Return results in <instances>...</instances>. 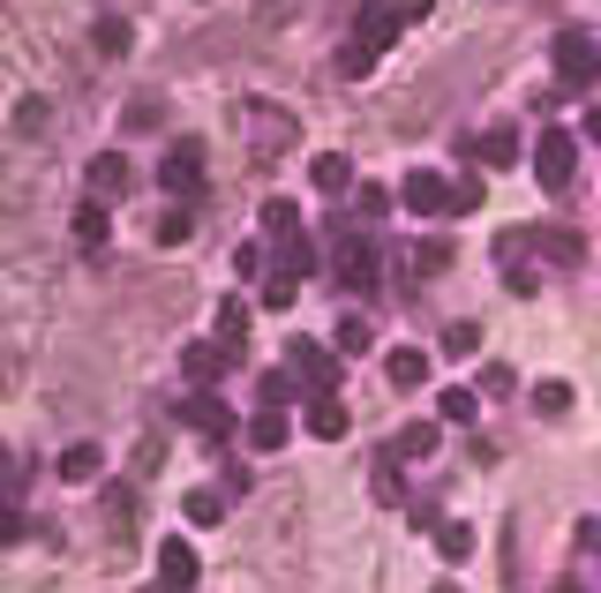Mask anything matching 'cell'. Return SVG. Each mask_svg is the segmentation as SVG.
<instances>
[{
  "instance_id": "1",
  "label": "cell",
  "mask_w": 601,
  "mask_h": 593,
  "mask_svg": "<svg viewBox=\"0 0 601 593\" xmlns=\"http://www.w3.org/2000/svg\"><path fill=\"white\" fill-rule=\"evenodd\" d=\"M534 180H542L549 196H571V180H579V135H571V128H542V143H534Z\"/></svg>"
},
{
  "instance_id": "2",
  "label": "cell",
  "mask_w": 601,
  "mask_h": 593,
  "mask_svg": "<svg viewBox=\"0 0 601 593\" xmlns=\"http://www.w3.org/2000/svg\"><path fill=\"white\" fill-rule=\"evenodd\" d=\"M549 61H557V84H564V90H594V76H601V45H594V31H564Z\"/></svg>"
},
{
  "instance_id": "3",
  "label": "cell",
  "mask_w": 601,
  "mask_h": 593,
  "mask_svg": "<svg viewBox=\"0 0 601 593\" xmlns=\"http://www.w3.org/2000/svg\"><path fill=\"white\" fill-rule=\"evenodd\" d=\"M331 278H339L346 294H369V286L384 278V249H376V241H346V249L331 255Z\"/></svg>"
},
{
  "instance_id": "4",
  "label": "cell",
  "mask_w": 601,
  "mask_h": 593,
  "mask_svg": "<svg viewBox=\"0 0 601 593\" xmlns=\"http://www.w3.org/2000/svg\"><path fill=\"white\" fill-rule=\"evenodd\" d=\"M398 204H406V211H422V218H436L444 204H451V180H444L436 166H414L406 180H398Z\"/></svg>"
},
{
  "instance_id": "5",
  "label": "cell",
  "mask_w": 601,
  "mask_h": 593,
  "mask_svg": "<svg viewBox=\"0 0 601 593\" xmlns=\"http://www.w3.org/2000/svg\"><path fill=\"white\" fill-rule=\"evenodd\" d=\"M286 361H294V376L308 383L316 398H331V391H339V361H331L316 339H294V353H286Z\"/></svg>"
},
{
  "instance_id": "6",
  "label": "cell",
  "mask_w": 601,
  "mask_h": 593,
  "mask_svg": "<svg viewBox=\"0 0 601 593\" xmlns=\"http://www.w3.org/2000/svg\"><path fill=\"white\" fill-rule=\"evenodd\" d=\"M159 188H173V196H196V188H204V143H173L166 166H159Z\"/></svg>"
},
{
  "instance_id": "7",
  "label": "cell",
  "mask_w": 601,
  "mask_h": 593,
  "mask_svg": "<svg viewBox=\"0 0 601 593\" xmlns=\"http://www.w3.org/2000/svg\"><path fill=\"white\" fill-rule=\"evenodd\" d=\"M196 579H204L196 549H188V541H159V586L166 593H196Z\"/></svg>"
},
{
  "instance_id": "8",
  "label": "cell",
  "mask_w": 601,
  "mask_h": 593,
  "mask_svg": "<svg viewBox=\"0 0 601 593\" xmlns=\"http://www.w3.org/2000/svg\"><path fill=\"white\" fill-rule=\"evenodd\" d=\"M518 241L542 249L549 263H579V233H564V226H518Z\"/></svg>"
},
{
  "instance_id": "9",
  "label": "cell",
  "mask_w": 601,
  "mask_h": 593,
  "mask_svg": "<svg viewBox=\"0 0 601 593\" xmlns=\"http://www.w3.org/2000/svg\"><path fill=\"white\" fill-rule=\"evenodd\" d=\"M436 443H444V436H436V421H398L391 459H398V466H406V459H436Z\"/></svg>"
},
{
  "instance_id": "10",
  "label": "cell",
  "mask_w": 601,
  "mask_h": 593,
  "mask_svg": "<svg viewBox=\"0 0 601 593\" xmlns=\"http://www.w3.org/2000/svg\"><path fill=\"white\" fill-rule=\"evenodd\" d=\"M271 263H278V278H308V271H316V241H308V233H286V241H271Z\"/></svg>"
},
{
  "instance_id": "11",
  "label": "cell",
  "mask_w": 601,
  "mask_h": 593,
  "mask_svg": "<svg viewBox=\"0 0 601 593\" xmlns=\"http://www.w3.org/2000/svg\"><path fill=\"white\" fill-rule=\"evenodd\" d=\"M294 135H300V121L286 106H256V143L263 151H294Z\"/></svg>"
},
{
  "instance_id": "12",
  "label": "cell",
  "mask_w": 601,
  "mask_h": 593,
  "mask_svg": "<svg viewBox=\"0 0 601 593\" xmlns=\"http://www.w3.org/2000/svg\"><path fill=\"white\" fill-rule=\"evenodd\" d=\"M84 180H90V196L106 204V196H121V188H129V158H121V151H98Z\"/></svg>"
},
{
  "instance_id": "13",
  "label": "cell",
  "mask_w": 601,
  "mask_h": 593,
  "mask_svg": "<svg viewBox=\"0 0 601 593\" xmlns=\"http://www.w3.org/2000/svg\"><path fill=\"white\" fill-rule=\"evenodd\" d=\"M384 376L398 383V391H422V383H429V353H422V345H391Z\"/></svg>"
},
{
  "instance_id": "14",
  "label": "cell",
  "mask_w": 601,
  "mask_h": 593,
  "mask_svg": "<svg viewBox=\"0 0 601 593\" xmlns=\"http://www.w3.org/2000/svg\"><path fill=\"white\" fill-rule=\"evenodd\" d=\"M226 361H233V345H188V353H181L188 383H211V391H218V376H226Z\"/></svg>"
},
{
  "instance_id": "15",
  "label": "cell",
  "mask_w": 601,
  "mask_h": 593,
  "mask_svg": "<svg viewBox=\"0 0 601 593\" xmlns=\"http://www.w3.org/2000/svg\"><path fill=\"white\" fill-rule=\"evenodd\" d=\"M286 436H294L286 406H263L256 421H249V451H286Z\"/></svg>"
},
{
  "instance_id": "16",
  "label": "cell",
  "mask_w": 601,
  "mask_h": 593,
  "mask_svg": "<svg viewBox=\"0 0 601 593\" xmlns=\"http://www.w3.org/2000/svg\"><path fill=\"white\" fill-rule=\"evenodd\" d=\"M308 180H316V188H324V196H331V204H339L346 188H353V158H346V151H324V158H316V166H308Z\"/></svg>"
},
{
  "instance_id": "17",
  "label": "cell",
  "mask_w": 601,
  "mask_h": 593,
  "mask_svg": "<svg viewBox=\"0 0 601 593\" xmlns=\"http://www.w3.org/2000/svg\"><path fill=\"white\" fill-rule=\"evenodd\" d=\"M473 158H481V166H518V128H489V135H473Z\"/></svg>"
},
{
  "instance_id": "18",
  "label": "cell",
  "mask_w": 601,
  "mask_h": 593,
  "mask_svg": "<svg viewBox=\"0 0 601 593\" xmlns=\"http://www.w3.org/2000/svg\"><path fill=\"white\" fill-rule=\"evenodd\" d=\"M300 428H308L316 443H339V436H346V406H339V398H308V421H300Z\"/></svg>"
},
{
  "instance_id": "19",
  "label": "cell",
  "mask_w": 601,
  "mask_h": 593,
  "mask_svg": "<svg viewBox=\"0 0 601 593\" xmlns=\"http://www.w3.org/2000/svg\"><path fill=\"white\" fill-rule=\"evenodd\" d=\"M98 473H106V451H98V443H68V451H61V481L84 488V481H98Z\"/></svg>"
},
{
  "instance_id": "20",
  "label": "cell",
  "mask_w": 601,
  "mask_h": 593,
  "mask_svg": "<svg viewBox=\"0 0 601 593\" xmlns=\"http://www.w3.org/2000/svg\"><path fill=\"white\" fill-rule=\"evenodd\" d=\"M369 496H376V504H406V473H398V459H391V451H384V459H376V466H369Z\"/></svg>"
},
{
  "instance_id": "21",
  "label": "cell",
  "mask_w": 601,
  "mask_h": 593,
  "mask_svg": "<svg viewBox=\"0 0 601 593\" xmlns=\"http://www.w3.org/2000/svg\"><path fill=\"white\" fill-rule=\"evenodd\" d=\"M436 556H444V563H467L473 556V526L467 518H436Z\"/></svg>"
},
{
  "instance_id": "22",
  "label": "cell",
  "mask_w": 601,
  "mask_h": 593,
  "mask_svg": "<svg viewBox=\"0 0 601 593\" xmlns=\"http://www.w3.org/2000/svg\"><path fill=\"white\" fill-rule=\"evenodd\" d=\"M436 414H444V421H451V428H467L473 414H481V391H459V383H451V391L436 398Z\"/></svg>"
},
{
  "instance_id": "23",
  "label": "cell",
  "mask_w": 601,
  "mask_h": 593,
  "mask_svg": "<svg viewBox=\"0 0 601 593\" xmlns=\"http://www.w3.org/2000/svg\"><path fill=\"white\" fill-rule=\"evenodd\" d=\"M106 233H113V226H106V204L90 196L84 211H76V241H84V249H106Z\"/></svg>"
},
{
  "instance_id": "24",
  "label": "cell",
  "mask_w": 601,
  "mask_h": 593,
  "mask_svg": "<svg viewBox=\"0 0 601 593\" xmlns=\"http://www.w3.org/2000/svg\"><path fill=\"white\" fill-rule=\"evenodd\" d=\"M256 398H263V406H294V398H300V376H286V369H263Z\"/></svg>"
},
{
  "instance_id": "25",
  "label": "cell",
  "mask_w": 601,
  "mask_h": 593,
  "mask_svg": "<svg viewBox=\"0 0 601 593\" xmlns=\"http://www.w3.org/2000/svg\"><path fill=\"white\" fill-rule=\"evenodd\" d=\"M249 339V300H218V345Z\"/></svg>"
},
{
  "instance_id": "26",
  "label": "cell",
  "mask_w": 601,
  "mask_h": 593,
  "mask_svg": "<svg viewBox=\"0 0 601 593\" xmlns=\"http://www.w3.org/2000/svg\"><path fill=\"white\" fill-rule=\"evenodd\" d=\"M196 428H204V443H226V436H233V414H226V406H218V398H204V406H196Z\"/></svg>"
},
{
  "instance_id": "27",
  "label": "cell",
  "mask_w": 601,
  "mask_h": 593,
  "mask_svg": "<svg viewBox=\"0 0 601 593\" xmlns=\"http://www.w3.org/2000/svg\"><path fill=\"white\" fill-rule=\"evenodd\" d=\"M534 414H542V421H557V414H571V383H534Z\"/></svg>"
},
{
  "instance_id": "28",
  "label": "cell",
  "mask_w": 601,
  "mask_h": 593,
  "mask_svg": "<svg viewBox=\"0 0 601 593\" xmlns=\"http://www.w3.org/2000/svg\"><path fill=\"white\" fill-rule=\"evenodd\" d=\"M90 39H98V53H113V61H121V53L135 45V31L121 23V15H98V31H90Z\"/></svg>"
},
{
  "instance_id": "29",
  "label": "cell",
  "mask_w": 601,
  "mask_h": 593,
  "mask_svg": "<svg viewBox=\"0 0 601 593\" xmlns=\"http://www.w3.org/2000/svg\"><path fill=\"white\" fill-rule=\"evenodd\" d=\"M263 233H271V241H286V233H300V211L286 204V196H271V204H263Z\"/></svg>"
},
{
  "instance_id": "30",
  "label": "cell",
  "mask_w": 601,
  "mask_h": 593,
  "mask_svg": "<svg viewBox=\"0 0 601 593\" xmlns=\"http://www.w3.org/2000/svg\"><path fill=\"white\" fill-rule=\"evenodd\" d=\"M331 345H339V353H369V345H376L369 316H346V323H339V339H331Z\"/></svg>"
},
{
  "instance_id": "31",
  "label": "cell",
  "mask_w": 601,
  "mask_h": 593,
  "mask_svg": "<svg viewBox=\"0 0 601 593\" xmlns=\"http://www.w3.org/2000/svg\"><path fill=\"white\" fill-rule=\"evenodd\" d=\"M218 518H226V496H218V488H196V496H188V526H218Z\"/></svg>"
},
{
  "instance_id": "32",
  "label": "cell",
  "mask_w": 601,
  "mask_h": 593,
  "mask_svg": "<svg viewBox=\"0 0 601 593\" xmlns=\"http://www.w3.org/2000/svg\"><path fill=\"white\" fill-rule=\"evenodd\" d=\"M444 211H451V218L481 211V180H473V173H459V180H451V204H444Z\"/></svg>"
},
{
  "instance_id": "33",
  "label": "cell",
  "mask_w": 601,
  "mask_h": 593,
  "mask_svg": "<svg viewBox=\"0 0 601 593\" xmlns=\"http://www.w3.org/2000/svg\"><path fill=\"white\" fill-rule=\"evenodd\" d=\"M369 68H376V53H369V45H353V39H346V45H339V76H353V84H361Z\"/></svg>"
},
{
  "instance_id": "34",
  "label": "cell",
  "mask_w": 601,
  "mask_h": 593,
  "mask_svg": "<svg viewBox=\"0 0 601 593\" xmlns=\"http://www.w3.org/2000/svg\"><path fill=\"white\" fill-rule=\"evenodd\" d=\"M473 345H481V323H444V353H459V361H467Z\"/></svg>"
},
{
  "instance_id": "35",
  "label": "cell",
  "mask_w": 601,
  "mask_h": 593,
  "mask_svg": "<svg viewBox=\"0 0 601 593\" xmlns=\"http://www.w3.org/2000/svg\"><path fill=\"white\" fill-rule=\"evenodd\" d=\"M444 263H451V249H444V241H414V271H422V278H436Z\"/></svg>"
},
{
  "instance_id": "36",
  "label": "cell",
  "mask_w": 601,
  "mask_h": 593,
  "mask_svg": "<svg viewBox=\"0 0 601 593\" xmlns=\"http://www.w3.org/2000/svg\"><path fill=\"white\" fill-rule=\"evenodd\" d=\"M294 286H300V278H278V271H263V308H294Z\"/></svg>"
},
{
  "instance_id": "37",
  "label": "cell",
  "mask_w": 601,
  "mask_h": 593,
  "mask_svg": "<svg viewBox=\"0 0 601 593\" xmlns=\"http://www.w3.org/2000/svg\"><path fill=\"white\" fill-rule=\"evenodd\" d=\"M151 233H159L166 249H181V241H188V211H159V226H151Z\"/></svg>"
},
{
  "instance_id": "38",
  "label": "cell",
  "mask_w": 601,
  "mask_h": 593,
  "mask_svg": "<svg viewBox=\"0 0 601 593\" xmlns=\"http://www.w3.org/2000/svg\"><path fill=\"white\" fill-rule=\"evenodd\" d=\"M8 541H23V510L0 496V549H8Z\"/></svg>"
},
{
  "instance_id": "39",
  "label": "cell",
  "mask_w": 601,
  "mask_h": 593,
  "mask_svg": "<svg viewBox=\"0 0 601 593\" xmlns=\"http://www.w3.org/2000/svg\"><path fill=\"white\" fill-rule=\"evenodd\" d=\"M512 391V369H481V398H504Z\"/></svg>"
},
{
  "instance_id": "40",
  "label": "cell",
  "mask_w": 601,
  "mask_h": 593,
  "mask_svg": "<svg viewBox=\"0 0 601 593\" xmlns=\"http://www.w3.org/2000/svg\"><path fill=\"white\" fill-rule=\"evenodd\" d=\"M579 549L601 556V518H579Z\"/></svg>"
},
{
  "instance_id": "41",
  "label": "cell",
  "mask_w": 601,
  "mask_h": 593,
  "mask_svg": "<svg viewBox=\"0 0 601 593\" xmlns=\"http://www.w3.org/2000/svg\"><path fill=\"white\" fill-rule=\"evenodd\" d=\"M414 15H429V0H398V23H414Z\"/></svg>"
},
{
  "instance_id": "42",
  "label": "cell",
  "mask_w": 601,
  "mask_h": 593,
  "mask_svg": "<svg viewBox=\"0 0 601 593\" xmlns=\"http://www.w3.org/2000/svg\"><path fill=\"white\" fill-rule=\"evenodd\" d=\"M8 473H15V451H8V443H0V481H8Z\"/></svg>"
},
{
  "instance_id": "43",
  "label": "cell",
  "mask_w": 601,
  "mask_h": 593,
  "mask_svg": "<svg viewBox=\"0 0 601 593\" xmlns=\"http://www.w3.org/2000/svg\"><path fill=\"white\" fill-rule=\"evenodd\" d=\"M587 135H594V143H601V106H594V113H587Z\"/></svg>"
},
{
  "instance_id": "44",
  "label": "cell",
  "mask_w": 601,
  "mask_h": 593,
  "mask_svg": "<svg viewBox=\"0 0 601 593\" xmlns=\"http://www.w3.org/2000/svg\"><path fill=\"white\" fill-rule=\"evenodd\" d=\"M436 593H459V586H451V579H444V586H436Z\"/></svg>"
},
{
  "instance_id": "45",
  "label": "cell",
  "mask_w": 601,
  "mask_h": 593,
  "mask_svg": "<svg viewBox=\"0 0 601 593\" xmlns=\"http://www.w3.org/2000/svg\"><path fill=\"white\" fill-rule=\"evenodd\" d=\"M557 593H579V586H557Z\"/></svg>"
}]
</instances>
